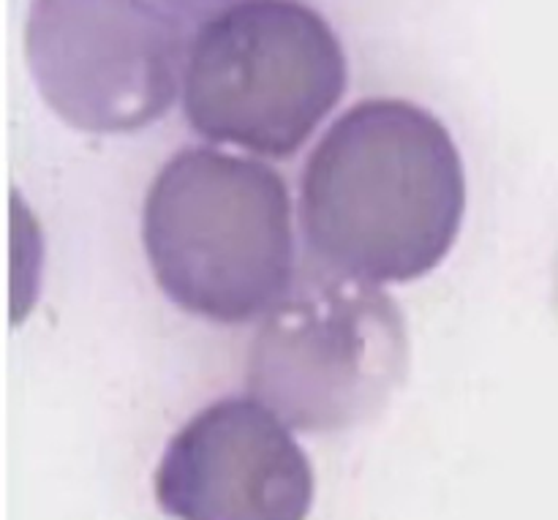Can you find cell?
Listing matches in <instances>:
<instances>
[{
    "instance_id": "cell-1",
    "label": "cell",
    "mask_w": 558,
    "mask_h": 520,
    "mask_svg": "<svg viewBox=\"0 0 558 520\" xmlns=\"http://www.w3.org/2000/svg\"><path fill=\"white\" fill-rule=\"evenodd\" d=\"M466 213L463 158L436 114L365 98L327 129L300 180L311 256L341 276L409 283L445 262Z\"/></svg>"
},
{
    "instance_id": "cell-2",
    "label": "cell",
    "mask_w": 558,
    "mask_h": 520,
    "mask_svg": "<svg viewBox=\"0 0 558 520\" xmlns=\"http://www.w3.org/2000/svg\"><path fill=\"white\" fill-rule=\"evenodd\" d=\"M142 240L161 292L185 314L243 325L298 276L281 174L213 147L174 153L147 191Z\"/></svg>"
},
{
    "instance_id": "cell-3",
    "label": "cell",
    "mask_w": 558,
    "mask_h": 520,
    "mask_svg": "<svg viewBox=\"0 0 558 520\" xmlns=\"http://www.w3.org/2000/svg\"><path fill=\"white\" fill-rule=\"evenodd\" d=\"M347 82V55L319 11L300 0H234L189 41L185 120L218 145L289 158Z\"/></svg>"
},
{
    "instance_id": "cell-4",
    "label": "cell",
    "mask_w": 558,
    "mask_h": 520,
    "mask_svg": "<svg viewBox=\"0 0 558 520\" xmlns=\"http://www.w3.org/2000/svg\"><path fill=\"white\" fill-rule=\"evenodd\" d=\"M248 390L289 428L336 434L379 414L409 371L401 309L379 283L314 267L265 314Z\"/></svg>"
},
{
    "instance_id": "cell-5",
    "label": "cell",
    "mask_w": 558,
    "mask_h": 520,
    "mask_svg": "<svg viewBox=\"0 0 558 520\" xmlns=\"http://www.w3.org/2000/svg\"><path fill=\"white\" fill-rule=\"evenodd\" d=\"M189 58L158 0H33L25 60L44 101L87 134H131L172 109Z\"/></svg>"
},
{
    "instance_id": "cell-6",
    "label": "cell",
    "mask_w": 558,
    "mask_h": 520,
    "mask_svg": "<svg viewBox=\"0 0 558 520\" xmlns=\"http://www.w3.org/2000/svg\"><path fill=\"white\" fill-rule=\"evenodd\" d=\"M153 491L178 520H305L314 469L270 407L223 398L172 436Z\"/></svg>"
},
{
    "instance_id": "cell-7",
    "label": "cell",
    "mask_w": 558,
    "mask_h": 520,
    "mask_svg": "<svg viewBox=\"0 0 558 520\" xmlns=\"http://www.w3.org/2000/svg\"><path fill=\"white\" fill-rule=\"evenodd\" d=\"M167 11H172L178 20L191 22L196 16H213L218 11V5L227 3V0H158Z\"/></svg>"
}]
</instances>
